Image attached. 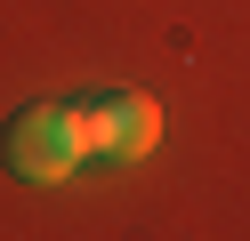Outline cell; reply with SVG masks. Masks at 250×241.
Here are the masks:
<instances>
[{"instance_id":"obj_1","label":"cell","mask_w":250,"mask_h":241,"mask_svg":"<svg viewBox=\"0 0 250 241\" xmlns=\"http://www.w3.org/2000/svg\"><path fill=\"white\" fill-rule=\"evenodd\" d=\"M0 161L24 177V185H65L73 169L89 161V137H81V105H24L0 137Z\"/></svg>"},{"instance_id":"obj_2","label":"cell","mask_w":250,"mask_h":241,"mask_svg":"<svg viewBox=\"0 0 250 241\" xmlns=\"http://www.w3.org/2000/svg\"><path fill=\"white\" fill-rule=\"evenodd\" d=\"M81 137H89V161H146L162 145V112L137 89H97L81 96Z\"/></svg>"}]
</instances>
